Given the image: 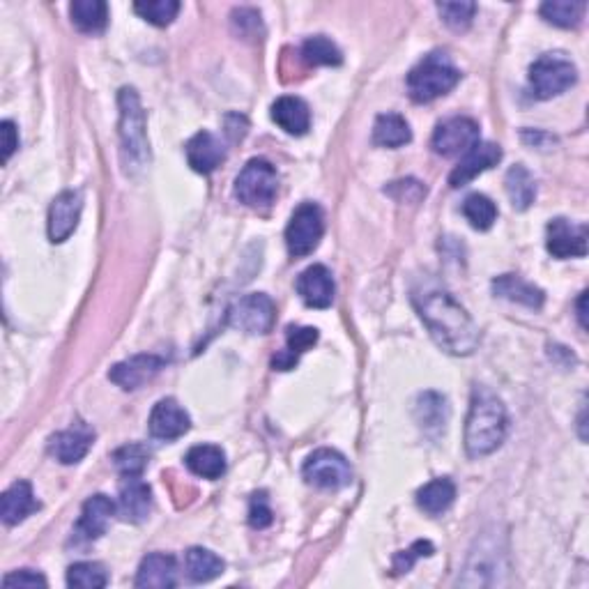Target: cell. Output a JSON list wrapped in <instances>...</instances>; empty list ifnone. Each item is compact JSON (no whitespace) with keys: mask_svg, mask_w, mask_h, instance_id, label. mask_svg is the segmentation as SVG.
<instances>
[{"mask_svg":"<svg viewBox=\"0 0 589 589\" xmlns=\"http://www.w3.org/2000/svg\"><path fill=\"white\" fill-rule=\"evenodd\" d=\"M417 311L424 325L431 332L433 341L449 355L465 357L472 355L479 346V330L470 318V313L458 304L445 290L415 297Z\"/></svg>","mask_w":589,"mask_h":589,"instance_id":"6da1fadb","label":"cell"},{"mask_svg":"<svg viewBox=\"0 0 589 589\" xmlns=\"http://www.w3.org/2000/svg\"><path fill=\"white\" fill-rule=\"evenodd\" d=\"M507 435V410L502 401L486 387L472 394L468 422H465V451L470 458L493 454Z\"/></svg>","mask_w":589,"mask_h":589,"instance_id":"7a4b0ae2","label":"cell"},{"mask_svg":"<svg viewBox=\"0 0 589 589\" xmlns=\"http://www.w3.org/2000/svg\"><path fill=\"white\" fill-rule=\"evenodd\" d=\"M461 81V70L451 63L445 51H433L412 67L408 74V93L412 102L428 104L451 93Z\"/></svg>","mask_w":589,"mask_h":589,"instance_id":"3957f363","label":"cell"},{"mask_svg":"<svg viewBox=\"0 0 589 589\" xmlns=\"http://www.w3.org/2000/svg\"><path fill=\"white\" fill-rule=\"evenodd\" d=\"M120 104V139L125 166L143 168L150 162V143L145 132V111L139 93L134 88H122L118 95Z\"/></svg>","mask_w":589,"mask_h":589,"instance_id":"277c9868","label":"cell"},{"mask_svg":"<svg viewBox=\"0 0 589 589\" xmlns=\"http://www.w3.org/2000/svg\"><path fill=\"white\" fill-rule=\"evenodd\" d=\"M279 191V173L267 159H251L235 180V198L254 210L270 208Z\"/></svg>","mask_w":589,"mask_h":589,"instance_id":"5b68a950","label":"cell"},{"mask_svg":"<svg viewBox=\"0 0 589 589\" xmlns=\"http://www.w3.org/2000/svg\"><path fill=\"white\" fill-rule=\"evenodd\" d=\"M578 81L576 65L566 60L560 53H546L539 60H534L530 67V86L534 97L553 99L569 90Z\"/></svg>","mask_w":589,"mask_h":589,"instance_id":"8992f818","label":"cell"},{"mask_svg":"<svg viewBox=\"0 0 589 589\" xmlns=\"http://www.w3.org/2000/svg\"><path fill=\"white\" fill-rule=\"evenodd\" d=\"M325 233L323 210L316 203H302L286 228V247L293 258H304L318 249Z\"/></svg>","mask_w":589,"mask_h":589,"instance_id":"52a82bcc","label":"cell"},{"mask_svg":"<svg viewBox=\"0 0 589 589\" xmlns=\"http://www.w3.org/2000/svg\"><path fill=\"white\" fill-rule=\"evenodd\" d=\"M307 484L316 488H325V491H339L346 488L353 481V468L346 461V456H341L334 449H318L307 458L302 468Z\"/></svg>","mask_w":589,"mask_h":589,"instance_id":"ba28073f","label":"cell"},{"mask_svg":"<svg viewBox=\"0 0 589 589\" xmlns=\"http://www.w3.org/2000/svg\"><path fill=\"white\" fill-rule=\"evenodd\" d=\"M277 320V307L265 293H251L228 309V325L247 334H267Z\"/></svg>","mask_w":589,"mask_h":589,"instance_id":"9c48e42d","label":"cell"},{"mask_svg":"<svg viewBox=\"0 0 589 589\" xmlns=\"http://www.w3.org/2000/svg\"><path fill=\"white\" fill-rule=\"evenodd\" d=\"M479 143V125L472 118H449L440 122L433 134V150L442 157L465 155Z\"/></svg>","mask_w":589,"mask_h":589,"instance_id":"30bf717a","label":"cell"},{"mask_svg":"<svg viewBox=\"0 0 589 589\" xmlns=\"http://www.w3.org/2000/svg\"><path fill=\"white\" fill-rule=\"evenodd\" d=\"M546 247L555 258H585L587 256V226H576L569 219L557 217L548 224Z\"/></svg>","mask_w":589,"mask_h":589,"instance_id":"8fae6325","label":"cell"},{"mask_svg":"<svg viewBox=\"0 0 589 589\" xmlns=\"http://www.w3.org/2000/svg\"><path fill=\"white\" fill-rule=\"evenodd\" d=\"M83 210V196L81 191H63L53 198L49 208V240L53 244L65 242L70 237L76 226H79Z\"/></svg>","mask_w":589,"mask_h":589,"instance_id":"7c38bea8","label":"cell"},{"mask_svg":"<svg viewBox=\"0 0 589 589\" xmlns=\"http://www.w3.org/2000/svg\"><path fill=\"white\" fill-rule=\"evenodd\" d=\"M166 359L159 355H134L125 359V362L116 364L109 373L111 382H116L118 387L125 389V392H134V389L143 387L145 382H150L157 376L159 371L164 369Z\"/></svg>","mask_w":589,"mask_h":589,"instance_id":"4fadbf2b","label":"cell"},{"mask_svg":"<svg viewBox=\"0 0 589 589\" xmlns=\"http://www.w3.org/2000/svg\"><path fill=\"white\" fill-rule=\"evenodd\" d=\"M502 159V150L500 145L495 143H477L474 148H470L465 155L461 157V162L451 171L449 175V185L458 189V187H465L468 182H472L477 175H481L488 168H493L500 164Z\"/></svg>","mask_w":589,"mask_h":589,"instance_id":"5bb4252c","label":"cell"},{"mask_svg":"<svg viewBox=\"0 0 589 589\" xmlns=\"http://www.w3.org/2000/svg\"><path fill=\"white\" fill-rule=\"evenodd\" d=\"M297 295L311 309H327L334 302V279L325 265H311L297 277Z\"/></svg>","mask_w":589,"mask_h":589,"instance_id":"9a60e30c","label":"cell"},{"mask_svg":"<svg viewBox=\"0 0 589 589\" xmlns=\"http://www.w3.org/2000/svg\"><path fill=\"white\" fill-rule=\"evenodd\" d=\"M191 419L185 408L173 399H162L150 412V435L157 440H178L189 431Z\"/></svg>","mask_w":589,"mask_h":589,"instance_id":"2e32d148","label":"cell"},{"mask_svg":"<svg viewBox=\"0 0 589 589\" xmlns=\"http://www.w3.org/2000/svg\"><path fill=\"white\" fill-rule=\"evenodd\" d=\"M93 440H95V433L90 431L88 426L76 424L72 428H67V431L51 435L49 451L58 463L74 465L86 458L90 447H93Z\"/></svg>","mask_w":589,"mask_h":589,"instance_id":"e0dca14e","label":"cell"},{"mask_svg":"<svg viewBox=\"0 0 589 589\" xmlns=\"http://www.w3.org/2000/svg\"><path fill=\"white\" fill-rule=\"evenodd\" d=\"M116 514V502L106 495H93L83 504L81 518L74 527V539L79 541H95L106 532L111 516Z\"/></svg>","mask_w":589,"mask_h":589,"instance_id":"ac0fdd59","label":"cell"},{"mask_svg":"<svg viewBox=\"0 0 589 589\" xmlns=\"http://www.w3.org/2000/svg\"><path fill=\"white\" fill-rule=\"evenodd\" d=\"M187 162L196 173L210 175L226 162V148L210 132H198L187 141Z\"/></svg>","mask_w":589,"mask_h":589,"instance_id":"d6986e66","label":"cell"},{"mask_svg":"<svg viewBox=\"0 0 589 589\" xmlns=\"http://www.w3.org/2000/svg\"><path fill=\"white\" fill-rule=\"evenodd\" d=\"M134 585L145 589H171L178 585V564H175V557L166 553H152L143 557Z\"/></svg>","mask_w":589,"mask_h":589,"instance_id":"ffe728a7","label":"cell"},{"mask_svg":"<svg viewBox=\"0 0 589 589\" xmlns=\"http://www.w3.org/2000/svg\"><path fill=\"white\" fill-rule=\"evenodd\" d=\"M152 509V491L150 486L141 481V477H125L120 484V500L118 511L125 520L132 523H143L150 516Z\"/></svg>","mask_w":589,"mask_h":589,"instance_id":"44dd1931","label":"cell"},{"mask_svg":"<svg viewBox=\"0 0 589 589\" xmlns=\"http://www.w3.org/2000/svg\"><path fill=\"white\" fill-rule=\"evenodd\" d=\"M272 120L290 136H304L311 129V111L302 97L286 95L272 104Z\"/></svg>","mask_w":589,"mask_h":589,"instance_id":"7402d4cb","label":"cell"},{"mask_svg":"<svg viewBox=\"0 0 589 589\" xmlns=\"http://www.w3.org/2000/svg\"><path fill=\"white\" fill-rule=\"evenodd\" d=\"M37 509H40V502L35 500L33 486L28 481H14L0 500V516H3V523L10 527L24 523Z\"/></svg>","mask_w":589,"mask_h":589,"instance_id":"603a6c76","label":"cell"},{"mask_svg":"<svg viewBox=\"0 0 589 589\" xmlns=\"http://www.w3.org/2000/svg\"><path fill=\"white\" fill-rule=\"evenodd\" d=\"M318 343V330L316 327H293L286 330V350L272 359V366L277 371H290L295 369L300 362V355L307 353Z\"/></svg>","mask_w":589,"mask_h":589,"instance_id":"cb8c5ba5","label":"cell"},{"mask_svg":"<svg viewBox=\"0 0 589 589\" xmlns=\"http://www.w3.org/2000/svg\"><path fill=\"white\" fill-rule=\"evenodd\" d=\"M493 290L495 295H500L509 302L523 304V307L527 309H541L543 300H546V295H543L541 288L516 277V274H502V277H497L493 281Z\"/></svg>","mask_w":589,"mask_h":589,"instance_id":"d4e9b609","label":"cell"},{"mask_svg":"<svg viewBox=\"0 0 589 589\" xmlns=\"http://www.w3.org/2000/svg\"><path fill=\"white\" fill-rule=\"evenodd\" d=\"M454 500H456V486H454V481L447 479V477L428 481L424 488H419L417 491L419 509H422L424 514H428V516L445 514L451 504H454Z\"/></svg>","mask_w":589,"mask_h":589,"instance_id":"484cf974","label":"cell"},{"mask_svg":"<svg viewBox=\"0 0 589 589\" xmlns=\"http://www.w3.org/2000/svg\"><path fill=\"white\" fill-rule=\"evenodd\" d=\"M187 468L203 479H219L226 472V454L221 447L214 445H198L191 447L185 456Z\"/></svg>","mask_w":589,"mask_h":589,"instance_id":"4316f807","label":"cell"},{"mask_svg":"<svg viewBox=\"0 0 589 589\" xmlns=\"http://www.w3.org/2000/svg\"><path fill=\"white\" fill-rule=\"evenodd\" d=\"M70 14L72 24L88 35L102 33L109 24V5L102 0H76L70 5Z\"/></svg>","mask_w":589,"mask_h":589,"instance_id":"83f0119b","label":"cell"},{"mask_svg":"<svg viewBox=\"0 0 589 589\" xmlns=\"http://www.w3.org/2000/svg\"><path fill=\"white\" fill-rule=\"evenodd\" d=\"M412 141L408 120L399 113H382L373 125V143L382 148H401Z\"/></svg>","mask_w":589,"mask_h":589,"instance_id":"f1b7e54d","label":"cell"},{"mask_svg":"<svg viewBox=\"0 0 589 589\" xmlns=\"http://www.w3.org/2000/svg\"><path fill=\"white\" fill-rule=\"evenodd\" d=\"M185 569L189 580H194V583H210L224 573L226 564L208 548H189L185 555Z\"/></svg>","mask_w":589,"mask_h":589,"instance_id":"f546056e","label":"cell"},{"mask_svg":"<svg viewBox=\"0 0 589 589\" xmlns=\"http://www.w3.org/2000/svg\"><path fill=\"white\" fill-rule=\"evenodd\" d=\"M504 185H507V194L511 198V205L516 210H527L537 198V185H534L532 173L527 171L525 166H511L507 178H504Z\"/></svg>","mask_w":589,"mask_h":589,"instance_id":"4dcf8cb0","label":"cell"},{"mask_svg":"<svg viewBox=\"0 0 589 589\" xmlns=\"http://www.w3.org/2000/svg\"><path fill=\"white\" fill-rule=\"evenodd\" d=\"M585 10L587 5L576 3V0H550V3L541 5L539 12L548 24L560 28H578L585 17Z\"/></svg>","mask_w":589,"mask_h":589,"instance_id":"1f68e13d","label":"cell"},{"mask_svg":"<svg viewBox=\"0 0 589 589\" xmlns=\"http://www.w3.org/2000/svg\"><path fill=\"white\" fill-rule=\"evenodd\" d=\"M302 60L313 67L318 65L336 67L343 63V56L332 40H327V37L323 35H316V37H309V40L302 44Z\"/></svg>","mask_w":589,"mask_h":589,"instance_id":"d6a6232c","label":"cell"},{"mask_svg":"<svg viewBox=\"0 0 589 589\" xmlns=\"http://www.w3.org/2000/svg\"><path fill=\"white\" fill-rule=\"evenodd\" d=\"M67 585L76 589H102L109 585V573L99 562H79L67 571Z\"/></svg>","mask_w":589,"mask_h":589,"instance_id":"836d02e7","label":"cell"},{"mask_svg":"<svg viewBox=\"0 0 589 589\" xmlns=\"http://www.w3.org/2000/svg\"><path fill=\"white\" fill-rule=\"evenodd\" d=\"M463 214H465V219L470 221V226L477 228V231H488V228H491L497 221L495 203L484 194H472V196L465 198Z\"/></svg>","mask_w":589,"mask_h":589,"instance_id":"e575fe53","label":"cell"},{"mask_svg":"<svg viewBox=\"0 0 589 589\" xmlns=\"http://www.w3.org/2000/svg\"><path fill=\"white\" fill-rule=\"evenodd\" d=\"M134 12L148 21V24L164 28L178 17L180 3L178 0H148V3H136Z\"/></svg>","mask_w":589,"mask_h":589,"instance_id":"d590c367","label":"cell"},{"mask_svg":"<svg viewBox=\"0 0 589 589\" xmlns=\"http://www.w3.org/2000/svg\"><path fill=\"white\" fill-rule=\"evenodd\" d=\"M150 461V451L143 445H125L113 454V463H116L118 472L122 477H141L145 465Z\"/></svg>","mask_w":589,"mask_h":589,"instance_id":"8d00e7d4","label":"cell"},{"mask_svg":"<svg viewBox=\"0 0 589 589\" xmlns=\"http://www.w3.org/2000/svg\"><path fill=\"white\" fill-rule=\"evenodd\" d=\"M417 415H419V424L424 428H445L447 424V415H449V408H447V401L445 396L440 394H424L422 399H419L417 405Z\"/></svg>","mask_w":589,"mask_h":589,"instance_id":"74e56055","label":"cell"},{"mask_svg":"<svg viewBox=\"0 0 589 589\" xmlns=\"http://www.w3.org/2000/svg\"><path fill=\"white\" fill-rule=\"evenodd\" d=\"M438 12L445 24L456 30V33H461V30H468L472 19H474V12H477V5L474 3H438Z\"/></svg>","mask_w":589,"mask_h":589,"instance_id":"f35d334b","label":"cell"},{"mask_svg":"<svg viewBox=\"0 0 589 589\" xmlns=\"http://www.w3.org/2000/svg\"><path fill=\"white\" fill-rule=\"evenodd\" d=\"M433 553H435V548H433L431 541H417L412 548L396 553L394 571L396 573H408L412 569V564H415L419 557H431Z\"/></svg>","mask_w":589,"mask_h":589,"instance_id":"ab89813d","label":"cell"},{"mask_svg":"<svg viewBox=\"0 0 589 589\" xmlns=\"http://www.w3.org/2000/svg\"><path fill=\"white\" fill-rule=\"evenodd\" d=\"M274 520L272 514V507H270V500H267L265 493H256L251 497V504H249V525L254 527V530H265V527H270Z\"/></svg>","mask_w":589,"mask_h":589,"instance_id":"60d3db41","label":"cell"},{"mask_svg":"<svg viewBox=\"0 0 589 589\" xmlns=\"http://www.w3.org/2000/svg\"><path fill=\"white\" fill-rule=\"evenodd\" d=\"M233 24L240 30L242 37H260L263 35V24H260V14L256 10H242L233 12Z\"/></svg>","mask_w":589,"mask_h":589,"instance_id":"b9f144b4","label":"cell"},{"mask_svg":"<svg viewBox=\"0 0 589 589\" xmlns=\"http://www.w3.org/2000/svg\"><path fill=\"white\" fill-rule=\"evenodd\" d=\"M3 585L5 587H47V578L42 576V573L37 571H30V569H21V571H14V573H7L3 578Z\"/></svg>","mask_w":589,"mask_h":589,"instance_id":"7bdbcfd3","label":"cell"},{"mask_svg":"<svg viewBox=\"0 0 589 589\" xmlns=\"http://www.w3.org/2000/svg\"><path fill=\"white\" fill-rule=\"evenodd\" d=\"M0 134H3V162H10V157L19 148L17 125H14L12 120H5L3 125H0Z\"/></svg>","mask_w":589,"mask_h":589,"instance_id":"ee69618b","label":"cell"},{"mask_svg":"<svg viewBox=\"0 0 589 589\" xmlns=\"http://www.w3.org/2000/svg\"><path fill=\"white\" fill-rule=\"evenodd\" d=\"M585 295L587 293L580 295V300H578V318H580V325H583V327H587V320H585V300H587V297Z\"/></svg>","mask_w":589,"mask_h":589,"instance_id":"f6af8a7d","label":"cell"}]
</instances>
